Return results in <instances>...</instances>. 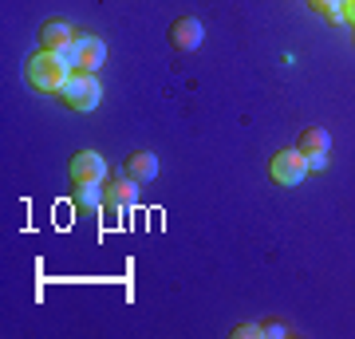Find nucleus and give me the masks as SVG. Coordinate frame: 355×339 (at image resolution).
<instances>
[{"label": "nucleus", "instance_id": "nucleus-1", "mask_svg": "<svg viewBox=\"0 0 355 339\" xmlns=\"http://www.w3.org/2000/svg\"><path fill=\"white\" fill-rule=\"evenodd\" d=\"M24 76H28V83H32L40 95H60L64 83H67V76H71V67L64 63L60 51H44V48H40L36 55L28 60Z\"/></svg>", "mask_w": 355, "mask_h": 339}, {"label": "nucleus", "instance_id": "nucleus-2", "mask_svg": "<svg viewBox=\"0 0 355 339\" xmlns=\"http://www.w3.org/2000/svg\"><path fill=\"white\" fill-rule=\"evenodd\" d=\"M60 99H64L71 111H79V114L95 111V107H99V99H103L99 76H95V71H71V76H67V83H64V91H60Z\"/></svg>", "mask_w": 355, "mask_h": 339}, {"label": "nucleus", "instance_id": "nucleus-3", "mask_svg": "<svg viewBox=\"0 0 355 339\" xmlns=\"http://www.w3.org/2000/svg\"><path fill=\"white\" fill-rule=\"evenodd\" d=\"M60 55H64V63L71 71H103V63H107V44H103L99 36H76Z\"/></svg>", "mask_w": 355, "mask_h": 339}, {"label": "nucleus", "instance_id": "nucleus-4", "mask_svg": "<svg viewBox=\"0 0 355 339\" xmlns=\"http://www.w3.org/2000/svg\"><path fill=\"white\" fill-rule=\"evenodd\" d=\"M268 174L277 186H300L308 174V158L300 150H280L272 154V166H268Z\"/></svg>", "mask_w": 355, "mask_h": 339}, {"label": "nucleus", "instance_id": "nucleus-5", "mask_svg": "<svg viewBox=\"0 0 355 339\" xmlns=\"http://www.w3.org/2000/svg\"><path fill=\"white\" fill-rule=\"evenodd\" d=\"M67 174H71L76 186H103V182H107V162H103V154H95V150H79L76 158H71V166H67Z\"/></svg>", "mask_w": 355, "mask_h": 339}, {"label": "nucleus", "instance_id": "nucleus-6", "mask_svg": "<svg viewBox=\"0 0 355 339\" xmlns=\"http://www.w3.org/2000/svg\"><path fill=\"white\" fill-rule=\"evenodd\" d=\"M202 40H205V24L198 16H182V20L170 24V44H174L178 51H198Z\"/></svg>", "mask_w": 355, "mask_h": 339}, {"label": "nucleus", "instance_id": "nucleus-7", "mask_svg": "<svg viewBox=\"0 0 355 339\" xmlns=\"http://www.w3.org/2000/svg\"><path fill=\"white\" fill-rule=\"evenodd\" d=\"M71 24H64V20H48V24L40 28V48L44 51H64L67 44H71Z\"/></svg>", "mask_w": 355, "mask_h": 339}, {"label": "nucleus", "instance_id": "nucleus-8", "mask_svg": "<svg viewBox=\"0 0 355 339\" xmlns=\"http://www.w3.org/2000/svg\"><path fill=\"white\" fill-rule=\"evenodd\" d=\"M127 177H135V182H154L158 177V158L150 150H130L127 154Z\"/></svg>", "mask_w": 355, "mask_h": 339}, {"label": "nucleus", "instance_id": "nucleus-9", "mask_svg": "<svg viewBox=\"0 0 355 339\" xmlns=\"http://www.w3.org/2000/svg\"><path fill=\"white\" fill-rule=\"evenodd\" d=\"M296 150L300 154H328L331 150V134L328 130H324V126H304V130H300V142H296Z\"/></svg>", "mask_w": 355, "mask_h": 339}, {"label": "nucleus", "instance_id": "nucleus-10", "mask_svg": "<svg viewBox=\"0 0 355 339\" xmlns=\"http://www.w3.org/2000/svg\"><path fill=\"white\" fill-rule=\"evenodd\" d=\"M139 182L135 177H123V182H111V186H103V205H130V201L139 198Z\"/></svg>", "mask_w": 355, "mask_h": 339}, {"label": "nucleus", "instance_id": "nucleus-11", "mask_svg": "<svg viewBox=\"0 0 355 339\" xmlns=\"http://www.w3.org/2000/svg\"><path fill=\"white\" fill-rule=\"evenodd\" d=\"M76 209H103V189L99 186H76L71 189Z\"/></svg>", "mask_w": 355, "mask_h": 339}, {"label": "nucleus", "instance_id": "nucleus-12", "mask_svg": "<svg viewBox=\"0 0 355 339\" xmlns=\"http://www.w3.org/2000/svg\"><path fill=\"white\" fill-rule=\"evenodd\" d=\"M308 8L320 16H328V12H343L347 8V0H308Z\"/></svg>", "mask_w": 355, "mask_h": 339}, {"label": "nucleus", "instance_id": "nucleus-13", "mask_svg": "<svg viewBox=\"0 0 355 339\" xmlns=\"http://www.w3.org/2000/svg\"><path fill=\"white\" fill-rule=\"evenodd\" d=\"M233 339H253V336H265V324H237L229 331Z\"/></svg>", "mask_w": 355, "mask_h": 339}, {"label": "nucleus", "instance_id": "nucleus-14", "mask_svg": "<svg viewBox=\"0 0 355 339\" xmlns=\"http://www.w3.org/2000/svg\"><path fill=\"white\" fill-rule=\"evenodd\" d=\"M308 158V170H328V154L320 150V154H304Z\"/></svg>", "mask_w": 355, "mask_h": 339}, {"label": "nucleus", "instance_id": "nucleus-15", "mask_svg": "<svg viewBox=\"0 0 355 339\" xmlns=\"http://www.w3.org/2000/svg\"><path fill=\"white\" fill-rule=\"evenodd\" d=\"M265 336H272V339H284V336H288V327H284V324H265Z\"/></svg>", "mask_w": 355, "mask_h": 339}, {"label": "nucleus", "instance_id": "nucleus-16", "mask_svg": "<svg viewBox=\"0 0 355 339\" xmlns=\"http://www.w3.org/2000/svg\"><path fill=\"white\" fill-rule=\"evenodd\" d=\"M343 12H347V24L355 28V0H347V8H343Z\"/></svg>", "mask_w": 355, "mask_h": 339}]
</instances>
